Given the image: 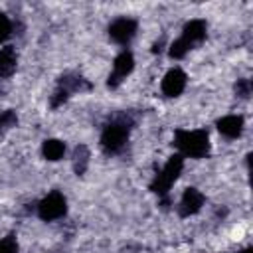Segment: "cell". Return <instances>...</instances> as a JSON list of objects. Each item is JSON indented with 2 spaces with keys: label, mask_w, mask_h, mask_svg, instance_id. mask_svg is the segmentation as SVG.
I'll list each match as a JSON object with an SVG mask.
<instances>
[{
  "label": "cell",
  "mask_w": 253,
  "mask_h": 253,
  "mask_svg": "<svg viewBox=\"0 0 253 253\" xmlns=\"http://www.w3.org/2000/svg\"><path fill=\"white\" fill-rule=\"evenodd\" d=\"M130 119L125 117H117L111 123L105 125L103 132H101V146L105 152L109 154H117L125 148L126 140H128V132H130Z\"/></svg>",
  "instance_id": "6da1fadb"
},
{
  "label": "cell",
  "mask_w": 253,
  "mask_h": 253,
  "mask_svg": "<svg viewBox=\"0 0 253 253\" xmlns=\"http://www.w3.org/2000/svg\"><path fill=\"white\" fill-rule=\"evenodd\" d=\"M174 144L182 156L190 158H204L210 152V136L206 130H178Z\"/></svg>",
  "instance_id": "7a4b0ae2"
},
{
  "label": "cell",
  "mask_w": 253,
  "mask_h": 253,
  "mask_svg": "<svg viewBox=\"0 0 253 253\" xmlns=\"http://www.w3.org/2000/svg\"><path fill=\"white\" fill-rule=\"evenodd\" d=\"M182 168H184V156H182V154L170 156L168 162L164 164V168H162V170L156 174V178L152 180L150 190H152L154 194H158V196H166V194L170 192L172 184L178 180Z\"/></svg>",
  "instance_id": "3957f363"
},
{
  "label": "cell",
  "mask_w": 253,
  "mask_h": 253,
  "mask_svg": "<svg viewBox=\"0 0 253 253\" xmlns=\"http://www.w3.org/2000/svg\"><path fill=\"white\" fill-rule=\"evenodd\" d=\"M65 211H67V202H65L63 194H59V192L47 194V196L40 202V206H38V215H40L42 219H45V221L59 219V217L65 215Z\"/></svg>",
  "instance_id": "277c9868"
},
{
  "label": "cell",
  "mask_w": 253,
  "mask_h": 253,
  "mask_svg": "<svg viewBox=\"0 0 253 253\" xmlns=\"http://www.w3.org/2000/svg\"><path fill=\"white\" fill-rule=\"evenodd\" d=\"M136 34V22L132 18H117L111 26H109V36L113 42L126 45Z\"/></svg>",
  "instance_id": "5b68a950"
},
{
  "label": "cell",
  "mask_w": 253,
  "mask_h": 253,
  "mask_svg": "<svg viewBox=\"0 0 253 253\" xmlns=\"http://www.w3.org/2000/svg\"><path fill=\"white\" fill-rule=\"evenodd\" d=\"M134 67V57L130 51H121L117 57H115V63H113V73L109 75V87H117Z\"/></svg>",
  "instance_id": "8992f818"
},
{
  "label": "cell",
  "mask_w": 253,
  "mask_h": 253,
  "mask_svg": "<svg viewBox=\"0 0 253 253\" xmlns=\"http://www.w3.org/2000/svg\"><path fill=\"white\" fill-rule=\"evenodd\" d=\"M184 87H186V73H184L182 69H178V67L170 69V71L164 75V79H162V93H164L166 97H176V95H180V93L184 91Z\"/></svg>",
  "instance_id": "52a82bcc"
},
{
  "label": "cell",
  "mask_w": 253,
  "mask_h": 253,
  "mask_svg": "<svg viewBox=\"0 0 253 253\" xmlns=\"http://www.w3.org/2000/svg\"><path fill=\"white\" fill-rule=\"evenodd\" d=\"M204 202H206V198H204V194H202L200 190L188 188V190L184 192L182 200H180V215H182V217H188V215L198 213V211L202 210Z\"/></svg>",
  "instance_id": "ba28073f"
},
{
  "label": "cell",
  "mask_w": 253,
  "mask_h": 253,
  "mask_svg": "<svg viewBox=\"0 0 253 253\" xmlns=\"http://www.w3.org/2000/svg\"><path fill=\"white\" fill-rule=\"evenodd\" d=\"M204 38H206V22L204 20H190L184 26V32H182V36L178 40L190 49L192 45L200 43Z\"/></svg>",
  "instance_id": "9c48e42d"
},
{
  "label": "cell",
  "mask_w": 253,
  "mask_h": 253,
  "mask_svg": "<svg viewBox=\"0 0 253 253\" xmlns=\"http://www.w3.org/2000/svg\"><path fill=\"white\" fill-rule=\"evenodd\" d=\"M217 128H219V132L223 136L237 138L241 134V130H243V117H239V115H227V117H223V119L217 121Z\"/></svg>",
  "instance_id": "30bf717a"
},
{
  "label": "cell",
  "mask_w": 253,
  "mask_h": 253,
  "mask_svg": "<svg viewBox=\"0 0 253 253\" xmlns=\"http://www.w3.org/2000/svg\"><path fill=\"white\" fill-rule=\"evenodd\" d=\"M16 69V51L12 45L0 49V77H10Z\"/></svg>",
  "instance_id": "8fae6325"
},
{
  "label": "cell",
  "mask_w": 253,
  "mask_h": 253,
  "mask_svg": "<svg viewBox=\"0 0 253 253\" xmlns=\"http://www.w3.org/2000/svg\"><path fill=\"white\" fill-rule=\"evenodd\" d=\"M42 152H43V156H45L47 160H59V158L63 156V152H65V144H63L61 140L49 138V140L43 142Z\"/></svg>",
  "instance_id": "7c38bea8"
},
{
  "label": "cell",
  "mask_w": 253,
  "mask_h": 253,
  "mask_svg": "<svg viewBox=\"0 0 253 253\" xmlns=\"http://www.w3.org/2000/svg\"><path fill=\"white\" fill-rule=\"evenodd\" d=\"M87 162H89V150H87V146L81 144V146H77V150H75V172H77V174L85 172Z\"/></svg>",
  "instance_id": "4fadbf2b"
},
{
  "label": "cell",
  "mask_w": 253,
  "mask_h": 253,
  "mask_svg": "<svg viewBox=\"0 0 253 253\" xmlns=\"http://www.w3.org/2000/svg\"><path fill=\"white\" fill-rule=\"evenodd\" d=\"M16 123H18V119H16V113H14V111H2V113H0V136H2L8 128L16 126Z\"/></svg>",
  "instance_id": "5bb4252c"
},
{
  "label": "cell",
  "mask_w": 253,
  "mask_h": 253,
  "mask_svg": "<svg viewBox=\"0 0 253 253\" xmlns=\"http://www.w3.org/2000/svg\"><path fill=\"white\" fill-rule=\"evenodd\" d=\"M10 34H12V22L6 14L0 12V42H4Z\"/></svg>",
  "instance_id": "9a60e30c"
},
{
  "label": "cell",
  "mask_w": 253,
  "mask_h": 253,
  "mask_svg": "<svg viewBox=\"0 0 253 253\" xmlns=\"http://www.w3.org/2000/svg\"><path fill=\"white\" fill-rule=\"evenodd\" d=\"M0 253H18V243H16V239L12 235L4 237L0 241Z\"/></svg>",
  "instance_id": "2e32d148"
},
{
  "label": "cell",
  "mask_w": 253,
  "mask_h": 253,
  "mask_svg": "<svg viewBox=\"0 0 253 253\" xmlns=\"http://www.w3.org/2000/svg\"><path fill=\"white\" fill-rule=\"evenodd\" d=\"M67 97H69V93H67L65 89L57 87V91H55V93H53V97H51V107H59Z\"/></svg>",
  "instance_id": "e0dca14e"
},
{
  "label": "cell",
  "mask_w": 253,
  "mask_h": 253,
  "mask_svg": "<svg viewBox=\"0 0 253 253\" xmlns=\"http://www.w3.org/2000/svg\"><path fill=\"white\" fill-rule=\"evenodd\" d=\"M235 89H237V95H241V97H247V95H249V81H247V79H241V81H237Z\"/></svg>",
  "instance_id": "ac0fdd59"
},
{
  "label": "cell",
  "mask_w": 253,
  "mask_h": 253,
  "mask_svg": "<svg viewBox=\"0 0 253 253\" xmlns=\"http://www.w3.org/2000/svg\"><path fill=\"white\" fill-rule=\"evenodd\" d=\"M243 253H251V249H245V251H243Z\"/></svg>",
  "instance_id": "d6986e66"
}]
</instances>
